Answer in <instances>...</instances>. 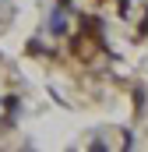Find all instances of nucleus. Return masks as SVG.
Masks as SVG:
<instances>
[{"label": "nucleus", "instance_id": "f257e3e1", "mask_svg": "<svg viewBox=\"0 0 148 152\" xmlns=\"http://www.w3.org/2000/svg\"><path fill=\"white\" fill-rule=\"evenodd\" d=\"M46 28L53 32V36H67V18H64V11L57 7L53 14H49V21H46Z\"/></svg>", "mask_w": 148, "mask_h": 152}, {"label": "nucleus", "instance_id": "f03ea898", "mask_svg": "<svg viewBox=\"0 0 148 152\" xmlns=\"http://www.w3.org/2000/svg\"><path fill=\"white\" fill-rule=\"evenodd\" d=\"M25 53H32V57H42V53H53V50H42V42H39V39H32V42L25 46Z\"/></svg>", "mask_w": 148, "mask_h": 152}, {"label": "nucleus", "instance_id": "7ed1b4c3", "mask_svg": "<svg viewBox=\"0 0 148 152\" xmlns=\"http://www.w3.org/2000/svg\"><path fill=\"white\" fill-rule=\"evenodd\" d=\"M18 106H21L18 96H7V99H4V110H7V113H18Z\"/></svg>", "mask_w": 148, "mask_h": 152}, {"label": "nucleus", "instance_id": "20e7f679", "mask_svg": "<svg viewBox=\"0 0 148 152\" xmlns=\"http://www.w3.org/2000/svg\"><path fill=\"white\" fill-rule=\"evenodd\" d=\"M134 110H138V113L145 110V88H134Z\"/></svg>", "mask_w": 148, "mask_h": 152}, {"label": "nucleus", "instance_id": "39448f33", "mask_svg": "<svg viewBox=\"0 0 148 152\" xmlns=\"http://www.w3.org/2000/svg\"><path fill=\"white\" fill-rule=\"evenodd\" d=\"M138 36H141V39L148 36V18H145V25H141V28H138Z\"/></svg>", "mask_w": 148, "mask_h": 152}, {"label": "nucleus", "instance_id": "423d86ee", "mask_svg": "<svg viewBox=\"0 0 148 152\" xmlns=\"http://www.w3.org/2000/svg\"><path fill=\"white\" fill-rule=\"evenodd\" d=\"M127 7H131V0H120V14H127Z\"/></svg>", "mask_w": 148, "mask_h": 152}, {"label": "nucleus", "instance_id": "0eeeda50", "mask_svg": "<svg viewBox=\"0 0 148 152\" xmlns=\"http://www.w3.org/2000/svg\"><path fill=\"white\" fill-rule=\"evenodd\" d=\"M71 4H74V0H57V7H71Z\"/></svg>", "mask_w": 148, "mask_h": 152}]
</instances>
